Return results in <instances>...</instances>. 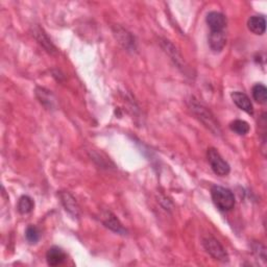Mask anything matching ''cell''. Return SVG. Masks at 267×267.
<instances>
[{
	"instance_id": "cell-17",
	"label": "cell",
	"mask_w": 267,
	"mask_h": 267,
	"mask_svg": "<svg viewBox=\"0 0 267 267\" xmlns=\"http://www.w3.org/2000/svg\"><path fill=\"white\" fill-rule=\"evenodd\" d=\"M25 237L31 244H36L40 240V231L35 226H30L25 231Z\"/></svg>"
},
{
	"instance_id": "cell-15",
	"label": "cell",
	"mask_w": 267,
	"mask_h": 267,
	"mask_svg": "<svg viewBox=\"0 0 267 267\" xmlns=\"http://www.w3.org/2000/svg\"><path fill=\"white\" fill-rule=\"evenodd\" d=\"M230 129H231V131H233L234 133L240 135V136L246 135L250 130L249 124L246 121L240 120V119H237V120H234L233 122H231Z\"/></svg>"
},
{
	"instance_id": "cell-12",
	"label": "cell",
	"mask_w": 267,
	"mask_h": 267,
	"mask_svg": "<svg viewBox=\"0 0 267 267\" xmlns=\"http://www.w3.org/2000/svg\"><path fill=\"white\" fill-rule=\"evenodd\" d=\"M34 36L37 39V41L39 42V44L42 47H43L46 51H48L49 53H55V52H57V50H55V47L51 43L50 39L44 33L43 30H41L40 27H36V29L34 30Z\"/></svg>"
},
{
	"instance_id": "cell-2",
	"label": "cell",
	"mask_w": 267,
	"mask_h": 267,
	"mask_svg": "<svg viewBox=\"0 0 267 267\" xmlns=\"http://www.w3.org/2000/svg\"><path fill=\"white\" fill-rule=\"evenodd\" d=\"M190 108L195 116L198 117L211 132H213L215 135H219L221 133L219 124L216 121L214 115L211 113L210 110H208L204 105L196 101H191Z\"/></svg>"
},
{
	"instance_id": "cell-5",
	"label": "cell",
	"mask_w": 267,
	"mask_h": 267,
	"mask_svg": "<svg viewBox=\"0 0 267 267\" xmlns=\"http://www.w3.org/2000/svg\"><path fill=\"white\" fill-rule=\"evenodd\" d=\"M206 22L211 32H222L227 26L226 16L219 12H210L207 15Z\"/></svg>"
},
{
	"instance_id": "cell-3",
	"label": "cell",
	"mask_w": 267,
	"mask_h": 267,
	"mask_svg": "<svg viewBox=\"0 0 267 267\" xmlns=\"http://www.w3.org/2000/svg\"><path fill=\"white\" fill-rule=\"evenodd\" d=\"M207 158L214 173L219 176H226L230 173L231 167L229 163L221 157V154L217 151V149L213 147L209 148L207 151Z\"/></svg>"
},
{
	"instance_id": "cell-1",
	"label": "cell",
	"mask_w": 267,
	"mask_h": 267,
	"mask_svg": "<svg viewBox=\"0 0 267 267\" xmlns=\"http://www.w3.org/2000/svg\"><path fill=\"white\" fill-rule=\"evenodd\" d=\"M211 195L214 205L219 211L228 212L235 207V196L233 192L221 186H213L211 189Z\"/></svg>"
},
{
	"instance_id": "cell-7",
	"label": "cell",
	"mask_w": 267,
	"mask_h": 267,
	"mask_svg": "<svg viewBox=\"0 0 267 267\" xmlns=\"http://www.w3.org/2000/svg\"><path fill=\"white\" fill-rule=\"evenodd\" d=\"M231 97H232L234 104L239 109L246 112L247 114H250V115L254 114V107H252L249 97L246 94L239 92V91H235L231 94Z\"/></svg>"
},
{
	"instance_id": "cell-10",
	"label": "cell",
	"mask_w": 267,
	"mask_h": 267,
	"mask_svg": "<svg viewBox=\"0 0 267 267\" xmlns=\"http://www.w3.org/2000/svg\"><path fill=\"white\" fill-rule=\"evenodd\" d=\"M60 199L67 212L74 217H78L79 208L73 196L69 192H60Z\"/></svg>"
},
{
	"instance_id": "cell-4",
	"label": "cell",
	"mask_w": 267,
	"mask_h": 267,
	"mask_svg": "<svg viewBox=\"0 0 267 267\" xmlns=\"http://www.w3.org/2000/svg\"><path fill=\"white\" fill-rule=\"evenodd\" d=\"M203 245L205 249L207 250L208 254H210L214 259L220 261V262H228L229 261V255L220 242L216 238L212 236H208L203 239Z\"/></svg>"
},
{
	"instance_id": "cell-14",
	"label": "cell",
	"mask_w": 267,
	"mask_h": 267,
	"mask_svg": "<svg viewBox=\"0 0 267 267\" xmlns=\"http://www.w3.org/2000/svg\"><path fill=\"white\" fill-rule=\"evenodd\" d=\"M34 207H35V204H34V201L32 198H30V196L27 195H23L20 198L19 202H18V211L20 214H29L31 213L32 211L34 210Z\"/></svg>"
},
{
	"instance_id": "cell-6",
	"label": "cell",
	"mask_w": 267,
	"mask_h": 267,
	"mask_svg": "<svg viewBox=\"0 0 267 267\" xmlns=\"http://www.w3.org/2000/svg\"><path fill=\"white\" fill-rule=\"evenodd\" d=\"M102 220H103V223L108 229L112 230L115 233L121 234V235L126 234V230L123 228L121 222L118 220V218L113 213H111L110 211H106V212L103 213Z\"/></svg>"
},
{
	"instance_id": "cell-11",
	"label": "cell",
	"mask_w": 267,
	"mask_h": 267,
	"mask_svg": "<svg viewBox=\"0 0 267 267\" xmlns=\"http://www.w3.org/2000/svg\"><path fill=\"white\" fill-rule=\"evenodd\" d=\"M248 30L255 35H263L266 30V20L263 16H252L247 21Z\"/></svg>"
},
{
	"instance_id": "cell-16",
	"label": "cell",
	"mask_w": 267,
	"mask_h": 267,
	"mask_svg": "<svg viewBox=\"0 0 267 267\" xmlns=\"http://www.w3.org/2000/svg\"><path fill=\"white\" fill-rule=\"evenodd\" d=\"M163 48L165 49L166 52L169 53V55L172 58V60L174 61V63H175L179 67H181V63H180V62H182L181 55L177 53L176 49L174 48V46L170 43L169 41H166V40H165V41L163 42Z\"/></svg>"
},
{
	"instance_id": "cell-8",
	"label": "cell",
	"mask_w": 267,
	"mask_h": 267,
	"mask_svg": "<svg viewBox=\"0 0 267 267\" xmlns=\"http://www.w3.org/2000/svg\"><path fill=\"white\" fill-rule=\"evenodd\" d=\"M67 259L65 251L58 246L50 247L46 252V260L49 266H59L62 265Z\"/></svg>"
},
{
	"instance_id": "cell-13",
	"label": "cell",
	"mask_w": 267,
	"mask_h": 267,
	"mask_svg": "<svg viewBox=\"0 0 267 267\" xmlns=\"http://www.w3.org/2000/svg\"><path fill=\"white\" fill-rule=\"evenodd\" d=\"M251 94L254 100L260 104V105H265L267 102V89L262 83H257L251 89Z\"/></svg>"
},
{
	"instance_id": "cell-9",
	"label": "cell",
	"mask_w": 267,
	"mask_h": 267,
	"mask_svg": "<svg viewBox=\"0 0 267 267\" xmlns=\"http://www.w3.org/2000/svg\"><path fill=\"white\" fill-rule=\"evenodd\" d=\"M227 44V35L222 32H211L209 35V45L214 52H220Z\"/></svg>"
}]
</instances>
